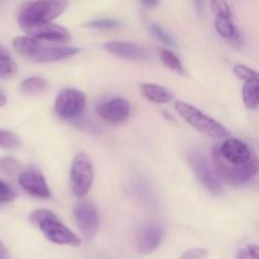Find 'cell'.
<instances>
[{"mask_svg": "<svg viewBox=\"0 0 259 259\" xmlns=\"http://www.w3.org/2000/svg\"><path fill=\"white\" fill-rule=\"evenodd\" d=\"M189 162L190 166L192 167V171H194L195 176L197 177V180L201 182L202 186L210 194H212L214 196H222V195H224V189H223L222 181H220L214 169L210 167L209 162L206 161V158L201 153L191 152L189 154Z\"/></svg>", "mask_w": 259, "mask_h": 259, "instance_id": "ba28073f", "label": "cell"}, {"mask_svg": "<svg viewBox=\"0 0 259 259\" xmlns=\"http://www.w3.org/2000/svg\"><path fill=\"white\" fill-rule=\"evenodd\" d=\"M141 2L144 7L153 8V7H156V5H158L159 0H141Z\"/></svg>", "mask_w": 259, "mask_h": 259, "instance_id": "f546056e", "label": "cell"}, {"mask_svg": "<svg viewBox=\"0 0 259 259\" xmlns=\"http://www.w3.org/2000/svg\"><path fill=\"white\" fill-rule=\"evenodd\" d=\"M194 3L197 13H199V14H202V10H204V0H194Z\"/></svg>", "mask_w": 259, "mask_h": 259, "instance_id": "4dcf8cb0", "label": "cell"}, {"mask_svg": "<svg viewBox=\"0 0 259 259\" xmlns=\"http://www.w3.org/2000/svg\"><path fill=\"white\" fill-rule=\"evenodd\" d=\"M141 91L147 100L156 104H167L175 98L171 90L157 83H141Z\"/></svg>", "mask_w": 259, "mask_h": 259, "instance_id": "9a60e30c", "label": "cell"}, {"mask_svg": "<svg viewBox=\"0 0 259 259\" xmlns=\"http://www.w3.org/2000/svg\"><path fill=\"white\" fill-rule=\"evenodd\" d=\"M243 101L250 110L257 109L259 104V80L245 81L243 86Z\"/></svg>", "mask_w": 259, "mask_h": 259, "instance_id": "e0dca14e", "label": "cell"}, {"mask_svg": "<svg viewBox=\"0 0 259 259\" xmlns=\"http://www.w3.org/2000/svg\"><path fill=\"white\" fill-rule=\"evenodd\" d=\"M18 182L23 190L30 194L32 196L39 199H50L51 191L43 177L42 172L35 167H28L23 169L18 176Z\"/></svg>", "mask_w": 259, "mask_h": 259, "instance_id": "30bf717a", "label": "cell"}, {"mask_svg": "<svg viewBox=\"0 0 259 259\" xmlns=\"http://www.w3.org/2000/svg\"><path fill=\"white\" fill-rule=\"evenodd\" d=\"M151 30L162 43H164V45L168 46V47H175V42L174 39H172V37L161 27V25L157 24V23H152Z\"/></svg>", "mask_w": 259, "mask_h": 259, "instance_id": "d4e9b609", "label": "cell"}, {"mask_svg": "<svg viewBox=\"0 0 259 259\" xmlns=\"http://www.w3.org/2000/svg\"><path fill=\"white\" fill-rule=\"evenodd\" d=\"M212 166L220 181L233 187L248 184L258 172V158L245 142L227 137L214 147Z\"/></svg>", "mask_w": 259, "mask_h": 259, "instance_id": "6da1fadb", "label": "cell"}, {"mask_svg": "<svg viewBox=\"0 0 259 259\" xmlns=\"http://www.w3.org/2000/svg\"><path fill=\"white\" fill-rule=\"evenodd\" d=\"M71 190L76 199H85L94 182V168L86 153L76 154L70 169Z\"/></svg>", "mask_w": 259, "mask_h": 259, "instance_id": "8992f818", "label": "cell"}, {"mask_svg": "<svg viewBox=\"0 0 259 259\" xmlns=\"http://www.w3.org/2000/svg\"><path fill=\"white\" fill-rule=\"evenodd\" d=\"M8 258H9V255H8L7 248L4 247V244H3L2 240H0V259H8Z\"/></svg>", "mask_w": 259, "mask_h": 259, "instance_id": "1f68e13d", "label": "cell"}, {"mask_svg": "<svg viewBox=\"0 0 259 259\" xmlns=\"http://www.w3.org/2000/svg\"><path fill=\"white\" fill-rule=\"evenodd\" d=\"M20 168H22L20 163L13 157H2L0 158V172H3L4 175L10 176V175L19 172Z\"/></svg>", "mask_w": 259, "mask_h": 259, "instance_id": "7402d4cb", "label": "cell"}, {"mask_svg": "<svg viewBox=\"0 0 259 259\" xmlns=\"http://www.w3.org/2000/svg\"><path fill=\"white\" fill-rule=\"evenodd\" d=\"M86 109V96L77 89H62L55 101V111L60 118L76 120L82 116Z\"/></svg>", "mask_w": 259, "mask_h": 259, "instance_id": "52a82bcc", "label": "cell"}, {"mask_svg": "<svg viewBox=\"0 0 259 259\" xmlns=\"http://www.w3.org/2000/svg\"><path fill=\"white\" fill-rule=\"evenodd\" d=\"M20 147V139L12 132L0 129V148L17 149Z\"/></svg>", "mask_w": 259, "mask_h": 259, "instance_id": "44dd1931", "label": "cell"}, {"mask_svg": "<svg viewBox=\"0 0 259 259\" xmlns=\"http://www.w3.org/2000/svg\"><path fill=\"white\" fill-rule=\"evenodd\" d=\"M161 60L163 62V65L166 67H168L169 70L174 71V72L180 73V75H186L184 65H182L180 58L171 50H168V48L161 50Z\"/></svg>", "mask_w": 259, "mask_h": 259, "instance_id": "ffe728a7", "label": "cell"}, {"mask_svg": "<svg viewBox=\"0 0 259 259\" xmlns=\"http://www.w3.org/2000/svg\"><path fill=\"white\" fill-rule=\"evenodd\" d=\"M175 109L189 125L206 137L212 139H224L230 136L229 131L222 123L200 111L191 104H187L185 101H176Z\"/></svg>", "mask_w": 259, "mask_h": 259, "instance_id": "5b68a950", "label": "cell"}, {"mask_svg": "<svg viewBox=\"0 0 259 259\" xmlns=\"http://www.w3.org/2000/svg\"><path fill=\"white\" fill-rule=\"evenodd\" d=\"M18 67L9 51L0 45V77L8 78L15 75Z\"/></svg>", "mask_w": 259, "mask_h": 259, "instance_id": "d6986e66", "label": "cell"}, {"mask_svg": "<svg viewBox=\"0 0 259 259\" xmlns=\"http://www.w3.org/2000/svg\"><path fill=\"white\" fill-rule=\"evenodd\" d=\"M27 35L34 37L37 39L46 40L51 43H63L71 39L70 30L66 29L65 27L58 24L51 23H45V24L34 25L27 30Z\"/></svg>", "mask_w": 259, "mask_h": 259, "instance_id": "7c38bea8", "label": "cell"}, {"mask_svg": "<svg viewBox=\"0 0 259 259\" xmlns=\"http://www.w3.org/2000/svg\"><path fill=\"white\" fill-rule=\"evenodd\" d=\"M29 220L43 233V235L50 242L55 243V244L71 245V247H77L81 244L80 238L72 230L68 229L66 225H63L50 210H34L30 214Z\"/></svg>", "mask_w": 259, "mask_h": 259, "instance_id": "277c9868", "label": "cell"}, {"mask_svg": "<svg viewBox=\"0 0 259 259\" xmlns=\"http://www.w3.org/2000/svg\"><path fill=\"white\" fill-rule=\"evenodd\" d=\"M131 110L132 108L128 100L123 98H114L101 104L98 109V114L108 123L120 124L129 118Z\"/></svg>", "mask_w": 259, "mask_h": 259, "instance_id": "8fae6325", "label": "cell"}, {"mask_svg": "<svg viewBox=\"0 0 259 259\" xmlns=\"http://www.w3.org/2000/svg\"><path fill=\"white\" fill-rule=\"evenodd\" d=\"M85 25L89 28H94V29H114V28H118L120 23L111 18H103V19L90 20Z\"/></svg>", "mask_w": 259, "mask_h": 259, "instance_id": "603a6c76", "label": "cell"}, {"mask_svg": "<svg viewBox=\"0 0 259 259\" xmlns=\"http://www.w3.org/2000/svg\"><path fill=\"white\" fill-rule=\"evenodd\" d=\"M67 8V0H35L27 3L18 14V24L23 32L34 25L51 23Z\"/></svg>", "mask_w": 259, "mask_h": 259, "instance_id": "3957f363", "label": "cell"}, {"mask_svg": "<svg viewBox=\"0 0 259 259\" xmlns=\"http://www.w3.org/2000/svg\"><path fill=\"white\" fill-rule=\"evenodd\" d=\"M13 48L23 57L33 62H56L78 53V48L68 46H53L30 35H22L13 39Z\"/></svg>", "mask_w": 259, "mask_h": 259, "instance_id": "7a4b0ae2", "label": "cell"}, {"mask_svg": "<svg viewBox=\"0 0 259 259\" xmlns=\"http://www.w3.org/2000/svg\"><path fill=\"white\" fill-rule=\"evenodd\" d=\"M234 75L238 78L243 81H250V80H259L258 73L254 70L249 68L245 65H235L234 66Z\"/></svg>", "mask_w": 259, "mask_h": 259, "instance_id": "cb8c5ba5", "label": "cell"}, {"mask_svg": "<svg viewBox=\"0 0 259 259\" xmlns=\"http://www.w3.org/2000/svg\"><path fill=\"white\" fill-rule=\"evenodd\" d=\"M215 28H217V32L223 38H227V39H237L239 37V32H238L237 27L233 23L232 15L217 14V18H215Z\"/></svg>", "mask_w": 259, "mask_h": 259, "instance_id": "2e32d148", "label": "cell"}, {"mask_svg": "<svg viewBox=\"0 0 259 259\" xmlns=\"http://www.w3.org/2000/svg\"><path fill=\"white\" fill-rule=\"evenodd\" d=\"M212 9L215 10L217 14L232 15V10L224 0H212Z\"/></svg>", "mask_w": 259, "mask_h": 259, "instance_id": "f1b7e54d", "label": "cell"}, {"mask_svg": "<svg viewBox=\"0 0 259 259\" xmlns=\"http://www.w3.org/2000/svg\"><path fill=\"white\" fill-rule=\"evenodd\" d=\"M209 255V252L204 248H192V249L186 250L180 259H204Z\"/></svg>", "mask_w": 259, "mask_h": 259, "instance_id": "83f0119b", "label": "cell"}, {"mask_svg": "<svg viewBox=\"0 0 259 259\" xmlns=\"http://www.w3.org/2000/svg\"><path fill=\"white\" fill-rule=\"evenodd\" d=\"M46 89H47V82H46L45 78L37 77V76L25 78L19 86L20 94L25 96L38 95V94L45 93Z\"/></svg>", "mask_w": 259, "mask_h": 259, "instance_id": "ac0fdd59", "label": "cell"}, {"mask_svg": "<svg viewBox=\"0 0 259 259\" xmlns=\"http://www.w3.org/2000/svg\"><path fill=\"white\" fill-rule=\"evenodd\" d=\"M15 197H17V194L14 190L0 180V202H10L15 200Z\"/></svg>", "mask_w": 259, "mask_h": 259, "instance_id": "484cf974", "label": "cell"}, {"mask_svg": "<svg viewBox=\"0 0 259 259\" xmlns=\"http://www.w3.org/2000/svg\"><path fill=\"white\" fill-rule=\"evenodd\" d=\"M72 214L76 225L86 238L90 239L98 233L100 217H99L98 207L95 206L93 201L78 199V201L73 205Z\"/></svg>", "mask_w": 259, "mask_h": 259, "instance_id": "9c48e42d", "label": "cell"}, {"mask_svg": "<svg viewBox=\"0 0 259 259\" xmlns=\"http://www.w3.org/2000/svg\"><path fill=\"white\" fill-rule=\"evenodd\" d=\"M7 104V96L3 91H0V106H4Z\"/></svg>", "mask_w": 259, "mask_h": 259, "instance_id": "d6a6232c", "label": "cell"}, {"mask_svg": "<svg viewBox=\"0 0 259 259\" xmlns=\"http://www.w3.org/2000/svg\"><path fill=\"white\" fill-rule=\"evenodd\" d=\"M104 47H105V50L108 51L110 55L115 56V57H119V58H124V60L141 61V60H146L147 58L146 50L131 42L110 40V42L105 43Z\"/></svg>", "mask_w": 259, "mask_h": 259, "instance_id": "5bb4252c", "label": "cell"}, {"mask_svg": "<svg viewBox=\"0 0 259 259\" xmlns=\"http://www.w3.org/2000/svg\"><path fill=\"white\" fill-rule=\"evenodd\" d=\"M163 238V230L156 224H148L142 228L137 237V250L142 254H148L159 247Z\"/></svg>", "mask_w": 259, "mask_h": 259, "instance_id": "4fadbf2b", "label": "cell"}, {"mask_svg": "<svg viewBox=\"0 0 259 259\" xmlns=\"http://www.w3.org/2000/svg\"><path fill=\"white\" fill-rule=\"evenodd\" d=\"M238 259H259V250L255 244H249L239 250Z\"/></svg>", "mask_w": 259, "mask_h": 259, "instance_id": "4316f807", "label": "cell"}]
</instances>
